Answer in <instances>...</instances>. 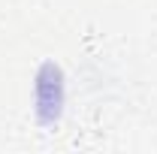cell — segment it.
I'll use <instances>...</instances> for the list:
<instances>
[{
  "instance_id": "1",
  "label": "cell",
  "mask_w": 157,
  "mask_h": 154,
  "mask_svg": "<svg viewBox=\"0 0 157 154\" xmlns=\"http://www.w3.org/2000/svg\"><path fill=\"white\" fill-rule=\"evenodd\" d=\"M33 121L39 127H58L67 112V73L55 58H45L33 70V94H30Z\"/></svg>"
}]
</instances>
